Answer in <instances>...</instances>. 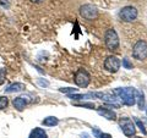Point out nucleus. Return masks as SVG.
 Segmentation results:
<instances>
[{
    "label": "nucleus",
    "instance_id": "0eeeda50",
    "mask_svg": "<svg viewBox=\"0 0 147 138\" xmlns=\"http://www.w3.org/2000/svg\"><path fill=\"white\" fill-rule=\"evenodd\" d=\"M90 81H91L90 73L86 70H84V68H81V70H79L75 73V83L79 87H81V88H86L90 84Z\"/></svg>",
    "mask_w": 147,
    "mask_h": 138
},
{
    "label": "nucleus",
    "instance_id": "1a4fd4ad",
    "mask_svg": "<svg viewBox=\"0 0 147 138\" xmlns=\"http://www.w3.org/2000/svg\"><path fill=\"white\" fill-rule=\"evenodd\" d=\"M92 96H98V99H102L103 102L108 103V104H113L115 108H119L120 104L117 103V98L110 93H91Z\"/></svg>",
    "mask_w": 147,
    "mask_h": 138
},
{
    "label": "nucleus",
    "instance_id": "6ab92c4d",
    "mask_svg": "<svg viewBox=\"0 0 147 138\" xmlns=\"http://www.w3.org/2000/svg\"><path fill=\"white\" fill-rule=\"evenodd\" d=\"M87 95H84V94H70L69 95V98H70L71 100H80V99H84L86 98Z\"/></svg>",
    "mask_w": 147,
    "mask_h": 138
},
{
    "label": "nucleus",
    "instance_id": "aec40b11",
    "mask_svg": "<svg viewBox=\"0 0 147 138\" xmlns=\"http://www.w3.org/2000/svg\"><path fill=\"white\" fill-rule=\"evenodd\" d=\"M5 76H6V70L5 68H0V86L5 82Z\"/></svg>",
    "mask_w": 147,
    "mask_h": 138
},
{
    "label": "nucleus",
    "instance_id": "b1692460",
    "mask_svg": "<svg viewBox=\"0 0 147 138\" xmlns=\"http://www.w3.org/2000/svg\"><path fill=\"white\" fill-rule=\"evenodd\" d=\"M93 135H94L96 137H99V135H100V132H99V130H98V128H97V127H96V128H93Z\"/></svg>",
    "mask_w": 147,
    "mask_h": 138
},
{
    "label": "nucleus",
    "instance_id": "39448f33",
    "mask_svg": "<svg viewBox=\"0 0 147 138\" xmlns=\"http://www.w3.org/2000/svg\"><path fill=\"white\" fill-rule=\"evenodd\" d=\"M119 17L124 22H132L137 17V10L134 6H125L119 11Z\"/></svg>",
    "mask_w": 147,
    "mask_h": 138
},
{
    "label": "nucleus",
    "instance_id": "f03ea898",
    "mask_svg": "<svg viewBox=\"0 0 147 138\" xmlns=\"http://www.w3.org/2000/svg\"><path fill=\"white\" fill-rule=\"evenodd\" d=\"M105 45L109 50H117L119 48V37L114 28H109L104 36Z\"/></svg>",
    "mask_w": 147,
    "mask_h": 138
},
{
    "label": "nucleus",
    "instance_id": "412c9836",
    "mask_svg": "<svg viewBox=\"0 0 147 138\" xmlns=\"http://www.w3.org/2000/svg\"><path fill=\"white\" fill-rule=\"evenodd\" d=\"M59 90L61 93H75V92H77V88H70V87H67V88H60Z\"/></svg>",
    "mask_w": 147,
    "mask_h": 138
},
{
    "label": "nucleus",
    "instance_id": "4be33fe9",
    "mask_svg": "<svg viewBox=\"0 0 147 138\" xmlns=\"http://www.w3.org/2000/svg\"><path fill=\"white\" fill-rule=\"evenodd\" d=\"M77 107H82V108H88V109H94V104L92 103H84V104H76Z\"/></svg>",
    "mask_w": 147,
    "mask_h": 138
},
{
    "label": "nucleus",
    "instance_id": "5701e85b",
    "mask_svg": "<svg viewBox=\"0 0 147 138\" xmlns=\"http://www.w3.org/2000/svg\"><path fill=\"white\" fill-rule=\"evenodd\" d=\"M98 138H112V136H110L109 133H100Z\"/></svg>",
    "mask_w": 147,
    "mask_h": 138
},
{
    "label": "nucleus",
    "instance_id": "c756f323",
    "mask_svg": "<svg viewBox=\"0 0 147 138\" xmlns=\"http://www.w3.org/2000/svg\"><path fill=\"white\" fill-rule=\"evenodd\" d=\"M146 114H147V109H146Z\"/></svg>",
    "mask_w": 147,
    "mask_h": 138
},
{
    "label": "nucleus",
    "instance_id": "f8f14e48",
    "mask_svg": "<svg viewBox=\"0 0 147 138\" xmlns=\"http://www.w3.org/2000/svg\"><path fill=\"white\" fill-rule=\"evenodd\" d=\"M30 138H48V137H47V133H45V131L43 130V128L37 127L31 132Z\"/></svg>",
    "mask_w": 147,
    "mask_h": 138
},
{
    "label": "nucleus",
    "instance_id": "7ed1b4c3",
    "mask_svg": "<svg viewBox=\"0 0 147 138\" xmlns=\"http://www.w3.org/2000/svg\"><path fill=\"white\" fill-rule=\"evenodd\" d=\"M119 126H120L121 131L124 132V135H125L126 137L135 136L136 128H135V125H134V122H132L131 119L125 117V116L121 117L120 120H119Z\"/></svg>",
    "mask_w": 147,
    "mask_h": 138
},
{
    "label": "nucleus",
    "instance_id": "a878e982",
    "mask_svg": "<svg viewBox=\"0 0 147 138\" xmlns=\"http://www.w3.org/2000/svg\"><path fill=\"white\" fill-rule=\"evenodd\" d=\"M31 1H32V3H42L43 0H31Z\"/></svg>",
    "mask_w": 147,
    "mask_h": 138
},
{
    "label": "nucleus",
    "instance_id": "4468645a",
    "mask_svg": "<svg viewBox=\"0 0 147 138\" xmlns=\"http://www.w3.org/2000/svg\"><path fill=\"white\" fill-rule=\"evenodd\" d=\"M42 123L44 126H49V127H53V126H57L59 123V120L54 116H49V117H45L44 120L42 121Z\"/></svg>",
    "mask_w": 147,
    "mask_h": 138
},
{
    "label": "nucleus",
    "instance_id": "6e6552de",
    "mask_svg": "<svg viewBox=\"0 0 147 138\" xmlns=\"http://www.w3.org/2000/svg\"><path fill=\"white\" fill-rule=\"evenodd\" d=\"M104 68L109 72L112 73H115L118 72V70L120 68V61H119V59L113 56V55H110V56H108L107 59H105L104 61Z\"/></svg>",
    "mask_w": 147,
    "mask_h": 138
},
{
    "label": "nucleus",
    "instance_id": "20e7f679",
    "mask_svg": "<svg viewBox=\"0 0 147 138\" xmlns=\"http://www.w3.org/2000/svg\"><path fill=\"white\" fill-rule=\"evenodd\" d=\"M132 56L137 60H145L147 58V43L145 40H139L132 49Z\"/></svg>",
    "mask_w": 147,
    "mask_h": 138
},
{
    "label": "nucleus",
    "instance_id": "393cba45",
    "mask_svg": "<svg viewBox=\"0 0 147 138\" xmlns=\"http://www.w3.org/2000/svg\"><path fill=\"white\" fill-rule=\"evenodd\" d=\"M38 83H39L40 86H48V84H49L47 81H43V80H39V81H38Z\"/></svg>",
    "mask_w": 147,
    "mask_h": 138
},
{
    "label": "nucleus",
    "instance_id": "cd10ccee",
    "mask_svg": "<svg viewBox=\"0 0 147 138\" xmlns=\"http://www.w3.org/2000/svg\"><path fill=\"white\" fill-rule=\"evenodd\" d=\"M6 1H7V0H6ZM1 3H5V0H1Z\"/></svg>",
    "mask_w": 147,
    "mask_h": 138
},
{
    "label": "nucleus",
    "instance_id": "ddd939ff",
    "mask_svg": "<svg viewBox=\"0 0 147 138\" xmlns=\"http://www.w3.org/2000/svg\"><path fill=\"white\" fill-rule=\"evenodd\" d=\"M25 89V84L24 83H12L5 89L6 93H13V92H21Z\"/></svg>",
    "mask_w": 147,
    "mask_h": 138
},
{
    "label": "nucleus",
    "instance_id": "423d86ee",
    "mask_svg": "<svg viewBox=\"0 0 147 138\" xmlns=\"http://www.w3.org/2000/svg\"><path fill=\"white\" fill-rule=\"evenodd\" d=\"M80 15L86 20L92 21L98 17V10L91 4H86V5H82L80 7Z\"/></svg>",
    "mask_w": 147,
    "mask_h": 138
},
{
    "label": "nucleus",
    "instance_id": "9b49d317",
    "mask_svg": "<svg viewBox=\"0 0 147 138\" xmlns=\"http://www.w3.org/2000/svg\"><path fill=\"white\" fill-rule=\"evenodd\" d=\"M97 111H98V114L100 115V116H103V117H105L107 120H115L117 119V114L113 111V110H110V109H107V108H103V107H99L98 109H97Z\"/></svg>",
    "mask_w": 147,
    "mask_h": 138
},
{
    "label": "nucleus",
    "instance_id": "f3484780",
    "mask_svg": "<svg viewBox=\"0 0 147 138\" xmlns=\"http://www.w3.org/2000/svg\"><path fill=\"white\" fill-rule=\"evenodd\" d=\"M134 120H135V122H136V125L139 126V128L141 130V132L144 133V135H146V133H147V131H146V128H145V125H144V123H142V122L139 120V119H136V117L134 119Z\"/></svg>",
    "mask_w": 147,
    "mask_h": 138
},
{
    "label": "nucleus",
    "instance_id": "c85d7f7f",
    "mask_svg": "<svg viewBox=\"0 0 147 138\" xmlns=\"http://www.w3.org/2000/svg\"><path fill=\"white\" fill-rule=\"evenodd\" d=\"M134 138H142V137H134Z\"/></svg>",
    "mask_w": 147,
    "mask_h": 138
},
{
    "label": "nucleus",
    "instance_id": "a211bd4d",
    "mask_svg": "<svg viewBox=\"0 0 147 138\" xmlns=\"http://www.w3.org/2000/svg\"><path fill=\"white\" fill-rule=\"evenodd\" d=\"M123 66L125 68H127V70H131V68H132V64L130 62V60H129L127 58H124L123 59Z\"/></svg>",
    "mask_w": 147,
    "mask_h": 138
},
{
    "label": "nucleus",
    "instance_id": "f257e3e1",
    "mask_svg": "<svg viewBox=\"0 0 147 138\" xmlns=\"http://www.w3.org/2000/svg\"><path fill=\"white\" fill-rule=\"evenodd\" d=\"M114 94H117L119 98L121 99L124 105L127 107H132L136 103V89L131 88V87H126V88H115L114 89Z\"/></svg>",
    "mask_w": 147,
    "mask_h": 138
},
{
    "label": "nucleus",
    "instance_id": "dca6fc26",
    "mask_svg": "<svg viewBox=\"0 0 147 138\" xmlns=\"http://www.w3.org/2000/svg\"><path fill=\"white\" fill-rule=\"evenodd\" d=\"M7 105H9V99L6 96H0V110L7 108Z\"/></svg>",
    "mask_w": 147,
    "mask_h": 138
},
{
    "label": "nucleus",
    "instance_id": "9d476101",
    "mask_svg": "<svg viewBox=\"0 0 147 138\" xmlns=\"http://www.w3.org/2000/svg\"><path fill=\"white\" fill-rule=\"evenodd\" d=\"M13 108H15L16 110H18V111H22L25 108H26V105L28 104V100H27L26 96L24 95H21V96H17V98L13 99Z\"/></svg>",
    "mask_w": 147,
    "mask_h": 138
},
{
    "label": "nucleus",
    "instance_id": "2eb2a0df",
    "mask_svg": "<svg viewBox=\"0 0 147 138\" xmlns=\"http://www.w3.org/2000/svg\"><path fill=\"white\" fill-rule=\"evenodd\" d=\"M136 99H137V104H139V109H145V95L144 92H139L136 90Z\"/></svg>",
    "mask_w": 147,
    "mask_h": 138
},
{
    "label": "nucleus",
    "instance_id": "bb28decb",
    "mask_svg": "<svg viewBox=\"0 0 147 138\" xmlns=\"http://www.w3.org/2000/svg\"><path fill=\"white\" fill-rule=\"evenodd\" d=\"M82 138H88V137H87V135L85 133V135H82Z\"/></svg>",
    "mask_w": 147,
    "mask_h": 138
}]
</instances>
